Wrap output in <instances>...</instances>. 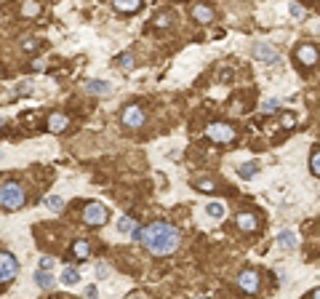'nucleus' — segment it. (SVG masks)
<instances>
[{
  "label": "nucleus",
  "mask_w": 320,
  "mask_h": 299,
  "mask_svg": "<svg viewBox=\"0 0 320 299\" xmlns=\"http://www.w3.org/2000/svg\"><path fill=\"white\" fill-rule=\"evenodd\" d=\"M32 278H35V283L40 286V289H54V275H51V273H43V270H38Z\"/></svg>",
  "instance_id": "nucleus-16"
},
{
  "label": "nucleus",
  "mask_w": 320,
  "mask_h": 299,
  "mask_svg": "<svg viewBox=\"0 0 320 299\" xmlns=\"http://www.w3.org/2000/svg\"><path fill=\"white\" fill-rule=\"evenodd\" d=\"M123 126H128V128H141L144 126V120H147V115H144V110L141 107H136V104H128L123 110Z\"/></svg>",
  "instance_id": "nucleus-6"
},
{
  "label": "nucleus",
  "mask_w": 320,
  "mask_h": 299,
  "mask_svg": "<svg viewBox=\"0 0 320 299\" xmlns=\"http://www.w3.org/2000/svg\"><path fill=\"white\" fill-rule=\"evenodd\" d=\"M75 257L88 259V243H85V240H75Z\"/></svg>",
  "instance_id": "nucleus-22"
},
{
  "label": "nucleus",
  "mask_w": 320,
  "mask_h": 299,
  "mask_svg": "<svg viewBox=\"0 0 320 299\" xmlns=\"http://www.w3.org/2000/svg\"><path fill=\"white\" fill-rule=\"evenodd\" d=\"M27 200V193L24 187H21L16 179H8V182L0 184V206L8 208V211H16V208H21Z\"/></svg>",
  "instance_id": "nucleus-2"
},
{
  "label": "nucleus",
  "mask_w": 320,
  "mask_h": 299,
  "mask_svg": "<svg viewBox=\"0 0 320 299\" xmlns=\"http://www.w3.org/2000/svg\"><path fill=\"white\" fill-rule=\"evenodd\" d=\"M280 104H283L280 99H267V101H264V110H267V112H275Z\"/></svg>",
  "instance_id": "nucleus-26"
},
{
  "label": "nucleus",
  "mask_w": 320,
  "mask_h": 299,
  "mask_svg": "<svg viewBox=\"0 0 320 299\" xmlns=\"http://www.w3.org/2000/svg\"><path fill=\"white\" fill-rule=\"evenodd\" d=\"M85 91L88 94H96V97H110L112 94V86L107 80H85Z\"/></svg>",
  "instance_id": "nucleus-10"
},
{
  "label": "nucleus",
  "mask_w": 320,
  "mask_h": 299,
  "mask_svg": "<svg viewBox=\"0 0 320 299\" xmlns=\"http://www.w3.org/2000/svg\"><path fill=\"white\" fill-rule=\"evenodd\" d=\"M139 0H118L115 3V8L118 11H123V14H134V11H139Z\"/></svg>",
  "instance_id": "nucleus-18"
},
{
  "label": "nucleus",
  "mask_w": 320,
  "mask_h": 299,
  "mask_svg": "<svg viewBox=\"0 0 320 299\" xmlns=\"http://www.w3.org/2000/svg\"><path fill=\"white\" fill-rule=\"evenodd\" d=\"M192 16H195L198 21H214V11L208 8V5H192Z\"/></svg>",
  "instance_id": "nucleus-14"
},
{
  "label": "nucleus",
  "mask_w": 320,
  "mask_h": 299,
  "mask_svg": "<svg viewBox=\"0 0 320 299\" xmlns=\"http://www.w3.org/2000/svg\"><path fill=\"white\" fill-rule=\"evenodd\" d=\"M107 273H110L107 264H99V267H96V275H99V278H107Z\"/></svg>",
  "instance_id": "nucleus-30"
},
{
  "label": "nucleus",
  "mask_w": 320,
  "mask_h": 299,
  "mask_svg": "<svg viewBox=\"0 0 320 299\" xmlns=\"http://www.w3.org/2000/svg\"><path fill=\"white\" fill-rule=\"evenodd\" d=\"M85 299H96V286H88V289H85Z\"/></svg>",
  "instance_id": "nucleus-31"
},
{
  "label": "nucleus",
  "mask_w": 320,
  "mask_h": 299,
  "mask_svg": "<svg viewBox=\"0 0 320 299\" xmlns=\"http://www.w3.org/2000/svg\"><path fill=\"white\" fill-rule=\"evenodd\" d=\"M278 246L280 249H296V246H299V238H296V233L294 230H283V233L278 235Z\"/></svg>",
  "instance_id": "nucleus-11"
},
{
  "label": "nucleus",
  "mask_w": 320,
  "mask_h": 299,
  "mask_svg": "<svg viewBox=\"0 0 320 299\" xmlns=\"http://www.w3.org/2000/svg\"><path fill=\"white\" fill-rule=\"evenodd\" d=\"M0 126H3V118H0Z\"/></svg>",
  "instance_id": "nucleus-35"
},
{
  "label": "nucleus",
  "mask_w": 320,
  "mask_h": 299,
  "mask_svg": "<svg viewBox=\"0 0 320 299\" xmlns=\"http://www.w3.org/2000/svg\"><path fill=\"white\" fill-rule=\"evenodd\" d=\"M291 16H294V19H301V16H304V8H301V5H291Z\"/></svg>",
  "instance_id": "nucleus-27"
},
{
  "label": "nucleus",
  "mask_w": 320,
  "mask_h": 299,
  "mask_svg": "<svg viewBox=\"0 0 320 299\" xmlns=\"http://www.w3.org/2000/svg\"><path fill=\"white\" fill-rule=\"evenodd\" d=\"M83 222L91 224V227H101L107 222V208L101 203H88L83 208Z\"/></svg>",
  "instance_id": "nucleus-4"
},
{
  "label": "nucleus",
  "mask_w": 320,
  "mask_h": 299,
  "mask_svg": "<svg viewBox=\"0 0 320 299\" xmlns=\"http://www.w3.org/2000/svg\"><path fill=\"white\" fill-rule=\"evenodd\" d=\"M19 275V259L11 251H0V283H8Z\"/></svg>",
  "instance_id": "nucleus-3"
},
{
  "label": "nucleus",
  "mask_w": 320,
  "mask_h": 299,
  "mask_svg": "<svg viewBox=\"0 0 320 299\" xmlns=\"http://www.w3.org/2000/svg\"><path fill=\"white\" fill-rule=\"evenodd\" d=\"M61 283H64V286H75L78 283V280H80V273H78V270L75 267H64V270H61Z\"/></svg>",
  "instance_id": "nucleus-15"
},
{
  "label": "nucleus",
  "mask_w": 320,
  "mask_h": 299,
  "mask_svg": "<svg viewBox=\"0 0 320 299\" xmlns=\"http://www.w3.org/2000/svg\"><path fill=\"white\" fill-rule=\"evenodd\" d=\"M40 270H43V273H51V270H54V259L51 257H40Z\"/></svg>",
  "instance_id": "nucleus-25"
},
{
  "label": "nucleus",
  "mask_w": 320,
  "mask_h": 299,
  "mask_svg": "<svg viewBox=\"0 0 320 299\" xmlns=\"http://www.w3.org/2000/svg\"><path fill=\"white\" fill-rule=\"evenodd\" d=\"M238 286L245 294H256V291H259V275H256L254 270H243V273L238 275Z\"/></svg>",
  "instance_id": "nucleus-7"
},
{
  "label": "nucleus",
  "mask_w": 320,
  "mask_h": 299,
  "mask_svg": "<svg viewBox=\"0 0 320 299\" xmlns=\"http://www.w3.org/2000/svg\"><path fill=\"white\" fill-rule=\"evenodd\" d=\"M179 238H181V233L168 222H152L141 230V243L152 254H158V257H165V254L176 251Z\"/></svg>",
  "instance_id": "nucleus-1"
},
{
  "label": "nucleus",
  "mask_w": 320,
  "mask_h": 299,
  "mask_svg": "<svg viewBox=\"0 0 320 299\" xmlns=\"http://www.w3.org/2000/svg\"><path fill=\"white\" fill-rule=\"evenodd\" d=\"M312 171H315L318 177H320V150L315 152V155H312Z\"/></svg>",
  "instance_id": "nucleus-28"
},
{
  "label": "nucleus",
  "mask_w": 320,
  "mask_h": 299,
  "mask_svg": "<svg viewBox=\"0 0 320 299\" xmlns=\"http://www.w3.org/2000/svg\"><path fill=\"white\" fill-rule=\"evenodd\" d=\"M118 64L123 67L125 72H128V70H134V56H131V54H123V56L118 59Z\"/></svg>",
  "instance_id": "nucleus-24"
},
{
  "label": "nucleus",
  "mask_w": 320,
  "mask_h": 299,
  "mask_svg": "<svg viewBox=\"0 0 320 299\" xmlns=\"http://www.w3.org/2000/svg\"><path fill=\"white\" fill-rule=\"evenodd\" d=\"M312 299H320V289L315 291V294H312Z\"/></svg>",
  "instance_id": "nucleus-34"
},
{
  "label": "nucleus",
  "mask_w": 320,
  "mask_h": 299,
  "mask_svg": "<svg viewBox=\"0 0 320 299\" xmlns=\"http://www.w3.org/2000/svg\"><path fill=\"white\" fill-rule=\"evenodd\" d=\"M43 203H45V208H51V211H61V208H64V200H61L59 195H45Z\"/></svg>",
  "instance_id": "nucleus-19"
},
{
  "label": "nucleus",
  "mask_w": 320,
  "mask_h": 299,
  "mask_svg": "<svg viewBox=\"0 0 320 299\" xmlns=\"http://www.w3.org/2000/svg\"><path fill=\"white\" fill-rule=\"evenodd\" d=\"M205 214H208V217H214V219H221V217H224V206H221V203H216V200H211L208 206H205Z\"/></svg>",
  "instance_id": "nucleus-20"
},
{
  "label": "nucleus",
  "mask_w": 320,
  "mask_h": 299,
  "mask_svg": "<svg viewBox=\"0 0 320 299\" xmlns=\"http://www.w3.org/2000/svg\"><path fill=\"white\" fill-rule=\"evenodd\" d=\"M256 171H259V163H256V160H248V163H243V166L238 168V174H240L243 179H254Z\"/></svg>",
  "instance_id": "nucleus-17"
},
{
  "label": "nucleus",
  "mask_w": 320,
  "mask_h": 299,
  "mask_svg": "<svg viewBox=\"0 0 320 299\" xmlns=\"http://www.w3.org/2000/svg\"><path fill=\"white\" fill-rule=\"evenodd\" d=\"M24 48H27V51H35V48H38V40H30V38H27V40H24Z\"/></svg>",
  "instance_id": "nucleus-32"
},
{
  "label": "nucleus",
  "mask_w": 320,
  "mask_h": 299,
  "mask_svg": "<svg viewBox=\"0 0 320 299\" xmlns=\"http://www.w3.org/2000/svg\"><path fill=\"white\" fill-rule=\"evenodd\" d=\"M67 126H70V120H67V115H61V112H54V115L48 118V131H54V134H61Z\"/></svg>",
  "instance_id": "nucleus-12"
},
{
  "label": "nucleus",
  "mask_w": 320,
  "mask_h": 299,
  "mask_svg": "<svg viewBox=\"0 0 320 299\" xmlns=\"http://www.w3.org/2000/svg\"><path fill=\"white\" fill-rule=\"evenodd\" d=\"M205 137L211 139V142H232L235 139V131H232V126H227V123H211L208 128H205Z\"/></svg>",
  "instance_id": "nucleus-5"
},
{
  "label": "nucleus",
  "mask_w": 320,
  "mask_h": 299,
  "mask_svg": "<svg viewBox=\"0 0 320 299\" xmlns=\"http://www.w3.org/2000/svg\"><path fill=\"white\" fill-rule=\"evenodd\" d=\"M118 233H123V235H128V233H134V219L131 217H123L118 222Z\"/></svg>",
  "instance_id": "nucleus-21"
},
{
  "label": "nucleus",
  "mask_w": 320,
  "mask_h": 299,
  "mask_svg": "<svg viewBox=\"0 0 320 299\" xmlns=\"http://www.w3.org/2000/svg\"><path fill=\"white\" fill-rule=\"evenodd\" d=\"M21 14L24 16H38L40 14V3H24L21 5Z\"/></svg>",
  "instance_id": "nucleus-23"
},
{
  "label": "nucleus",
  "mask_w": 320,
  "mask_h": 299,
  "mask_svg": "<svg viewBox=\"0 0 320 299\" xmlns=\"http://www.w3.org/2000/svg\"><path fill=\"white\" fill-rule=\"evenodd\" d=\"M238 227L245 230V233H254V230L259 227V222H256L254 214H240V217H238Z\"/></svg>",
  "instance_id": "nucleus-13"
},
{
  "label": "nucleus",
  "mask_w": 320,
  "mask_h": 299,
  "mask_svg": "<svg viewBox=\"0 0 320 299\" xmlns=\"http://www.w3.org/2000/svg\"><path fill=\"white\" fill-rule=\"evenodd\" d=\"M251 54H254L259 61H270V64H275V61L280 59L278 48L267 46V43H254V48H251Z\"/></svg>",
  "instance_id": "nucleus-8"
},
{
  "label": "nucleus",
  "mask_w": 320,
  "mask_h": 299,
  "mask_svg": "<svg viewBox=\"0 0 320 299\" xmlns=\"http://www.w3.org/2000/svg\"><path fill=\"white\" fill-rule=\"evenodd\" d=\"M296 59H299L301 64L312 67L318 61V48L315 46H299V48H296Z\"/></svg>",
  "instance_id": "nucleus-9"
},
{
  "label": "nucleus",
  "mask_w": 320,
  "mask_h": 299,
  "mask_svg": "<svg viewBox=\"0 0 320 299\" xmlns=\"http://www.w3.org/2000/svg\"><path fill=\"white\" fill-rule=\"evenodd\" d=\"M168 19L171 16H158V27H168Z\"/></svg>",
  "instance_id": "nucleus-33"
},
{
  "label": "nucleus",
  "mask_w": 320,
  "mask_h": 299,
  "mask_svg": "<svg viewBox=\"0 0 320 299\" xmlns=\"http://www.w3.org/2000/svg\"><path fill=\"white\" fill-rule=\"evenodd\" d=\"M198 187H200V190H208V193H211V190H214V182H211V179H203V182H198Z\"/></svg>",
  "instance_id": "nucleus-29"
}]
</instances>
